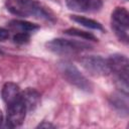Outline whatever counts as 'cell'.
Here are the masks:
<instances>
[{
    "mask_svg": "<svg viewBox=\"0 0 129 129\" xmlns=\"http://www.w3.org/2000/svg\"><path fill=\"white\" fill-rule=\"evenodd\" d=\"M37 128H54V126H53L51 123H48V122L43 121L42 123H40V124L37 126Z\"/></svg>",
    "mask_w": 129,
    "mask_h": 129,
    "instance_id": "e0dca14e",
    "label": "cell"
},
{
    "mask_svg": "<svg viewBox=\"0 0 129 129\" xmlns=\"http://www.w3.org/2000/svg\"><path fill=\"white\" fill-rule=\"evenodd\" d=\"M110 105L113 107V109L121 116L126 117L128 116V95L124 94L122 92H116L114 93L110 99H109Z\"/></svg>",
    "mask_w": 129,
    "mask_h": 129,
    "instance_id": "9c48e42d",
    "label": "cell"
},
{
    "mask_svg": "<svg viewBox=\"0 0 129 129\" xmlns=\"http://www.w3.org/2000/svg\"><path fill=\"white\" fill-rule=\"evenodd\" d=\"M111 25L115 35L124 43L129 40V13L124 7H117L111 15Z\"/></svg>",
    "mask_w": 129,
    "mask_h": 129,
    "instance_id": "5b68a950",
    "label": "cell"
},
{
    "mask_svg": "<svg viewBox=\"0 0 129 129\" xmlns=\"http://www.w3.org/2000/svg\"><path fill=\"white\" fill-rule=\"evenodd\" d=\"M0 53H2V51H1V49H0Z\"/></svg>",
    "mask_w": 129,
    "mask_h": 129,
    "instance_id": "d6986e66",
    "label": "cell"
},
{
    "mask_svg": "<svg viewBox=\"0 0 129 129\" xmlns=\"http://www.w3.org/2000/svg\"><path fill=\"white\" fill-rule=\"evenodd\" d=\"M7 106H8L7 107V118H6L7 126L11 128L21 126L25 119L26 112H27L26 107L21 100V97L18 100L8 104Z\"/></svg>",
    "mask_w": 129,
    "mask_h": 129,
    "instance_id": "52a82bcc",
    "label": "cell"
},
{
    "mask_svg": "<svg viewBox=\"0 0 129 129\" xmlns=\"http://www.w3.org/2000/svg\"><path fill=\"white\" fill-rule=\"evenodd\" d=\"M82 67L94 77H105L111 72L107 59L100 55H86L80 58Z\"/></svg>",
    "mask_w": 129,
    "mask_h": 129,
    "instance_id": "8992f818",
    "label": "cell"
},
{
    "mask_svg": "<svg viewBox=\"0 0 129 129\" xmlns=\"http://www.w3.org/2000/svg\"><path fill=\"white\" fill-rule=\"evenodd\" d=\"M71 19L79 24H81L82 26L84 27H87V28H90V29H94V30H103V26L100 22L94 20V19H91V18H88V17H85V16H81V15H72L71 16Z\"/></svg>",
    "mask_w": 129,
    "mask_h": 129,
    "instance_id": "4fadbf2b",
    "label": "cell"
},
{
    "mask_svg": "<svg viewBox=\"0 0 129 129\" xmlns=\"http://www.w3.org/2000/svg\"><path fill=\"white\" fill-rule=\"evenodd\" d=\"M69 9L77 12L99 10L102 7L101 0H64Z\"/></svg>",
    "mask_w": 129,
    "mask_h": 129,
    "instance_id": "ba28073f",
    "label": "cell"
},
{
    "mask_svg": "<svg viewBox=\"0 0 129 129\" xmlns=\"http://www.w3.org/2000/svg\"><path fill=\"white\" fill-rule=\"evenodd\" d=\"M2 122H3V115H2V112L0 110V126L2 125Z\"/></svg>",
    "mask_w": 129,
    "mask_h": 129,
    "instance_id": "ac0fdd59",
    "label": "cell"
},
{
    "mask_svg": "<svg viewBox=\"0 0 129 129\" xmlns=\"http://www.w3.org/2000/svg\"><path fill=\"white\" fill-rule=\"evenodd\" d=\"M110 72L115 75L116 86L118 90L128 95L129 81V61L127 56L120 53H114L107 59Z\"/></svg>",
    "mask_w": 129,
    "mask_h": 129,
    "instance_id": "7a4b0ae2",
    "label": "cell"
},
{
    "mask_svg": "<svg viewBox=\"0 0 129 129\" xmlns=\"http://www.w3.org/2000/svg\"><path fill=\"white\" fill-rule=\"evenodd\" d=\"M57 69L62 77L73 86L78 89L91 93L93 91V84L80 72V70L69 60H59L57 62Z\"/></svg>",
    "mask_w": 129,
    "mask_h": 129,
    "instance_id": "3957f363",
    "label": "cell"
},
{
    "mask_svg": "<svg viewBox=\"0 0 129 129\" xmlns=\"http://www.w3.org/2000/svg\"><path fill=\"white\" fill-rule=\"evenodd\" d=\"M21 91L18 85L12 82L5 83L2 88V99L8 105L20 98Z\"/></svg>",
    "mask_w": 129,
    "mask_h": 129,
    "instance_id": "8fae6325",
    "label": "cell"
},
{
    "mask_svg": "<svg viewBox=\"0 0 129 129\" xmlns=\"http://www.w3.org/2000/svg\"><path fill=\"white\" fill-rule=\"evenodd\" d=\"M45 46L51 52L55 54H60V55L78 54L80 52L90 50L92 48V45L84 41L71 40V39H64V38L51 39L45 43Z\"/></svg>",
    "mask_w": 129,
    "mask_h": 129,
    "instance_id": "277c9868",
    "label": "cell"
},
{
    "mask_svg": "<svg viewBox=\"0 0 129 129\" xmlns=\"http://www.w3.org/2000/svg\"><path fill=\"white\" fill-rule=\"evenodd\" d=\"M8 37H9V31L6 28L0 26V41H4L8 39Z\"/></svg>",
    "mask_w": 129,
    "mask_h": 129,
    "instance_id": "2e32d148",
    "label": "cell"
},
{
    "mask_svg": "<svg viewBox=\"0 0 129 129\" xmlns=\"http://www.w3.org/2000/svg\"><path fill=\"white\" fill-rule=\"evenodd\" d=\"M9 26L12 29L17 30L18 32H28V33L33 32V31H35L39 28V26L35 23L24 21V20H18V19L11 20L9 22Z\"/></svg>",
    "mask_w": 129,
    "mask_h": 129,
    "instance_id": "7c38bea8",
    "label": "cell"
},
{
    "mask_svg": "<svg viewBox=\"0 0 129 129\" xmlns=\"http://www.w3.org/2000/svg\"><path fill=\"white\" fill-rule=\"evenodd\" d=\"M6 7L7 10L17 16H33L38 19L54 21V15L52 12L41 3L34 0H7Z\"/></svg>",
    "mask_w": 129,
    "mask_h": 129,
    "instance_id": "6da1fadb",
    "label": "cell"
},
{
    "mask_svg": "<svg viewBox=\"0 0 129 129\" xmlns=\"http://www.w3.org/2000/svg\"><path fill=\"white\" fill-rule=\"evenodd\" d=\"M30 35L28 32H17L13 35V41L17 44H24L29 41Z\"/></svg>",
    "mask_w": 129,
    "mask_h": 129,
    "instance_id": "9a60e30c",
    "label": "cell"
},
{
    "mask_svg": "<svg viewBox=\"0 0 129 129\" xmlns=\"http://www.w3.org/2000/svg\"><path fill=\"white\" fill-rule=\"evenodd\" d=\"M66 34L68 35H73V36H77V37H81L83 39H86V40H93V41H97V37L92 34L91 32H87V31H84V30H81V29H78V28H69L64 31Z\"/></svg>",
    "mask_w": 129,
    "mask_h": 129,
    "instance_id": "5bb4252c",
    "label": "cell"
},
{
    "mask_svg": "<svg viewBox=\"0 0 129 129\" xmlns=\"http://www.w3.org/2000/svg\"><path fill=\"white\" fill-rule=\"evenodd\" d=\"M21 100L24 103L27 112L33 111L39 104L40 101V94L32 88H27L21 92Z\"/></svg>",
    "mask_w": 129,
    "mask_h": 129,
    "instance_id": "30bf717a",
    "label": "cell"
}]
</instances>
